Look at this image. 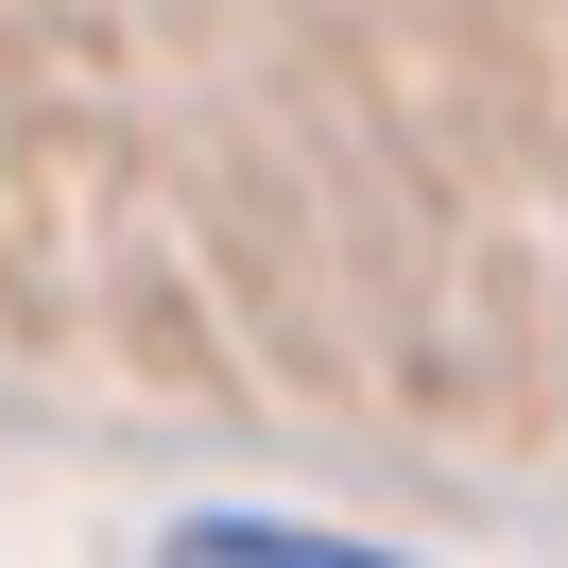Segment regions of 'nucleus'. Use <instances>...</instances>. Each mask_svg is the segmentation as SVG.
Segmentation results:
<instances>
[{"label": "nucleus", "mask_w": 568, "mask_h": 568, "mask_svg": "<svg viewBox=\"0 0 568 568\" xmlns=\"http://www.w3.org/2000/svg\"><path fill=\"white\" fill-rule=\"evenodd\" d=\"M173 568H396V551H345V534H293V517H190Z\"/></svg>", "instance_id": "obj_1"}]
</instances>
